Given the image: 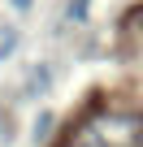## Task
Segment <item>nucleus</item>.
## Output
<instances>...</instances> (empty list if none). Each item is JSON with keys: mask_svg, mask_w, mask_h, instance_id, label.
Instances as JSON below:
<instances>
[{"mask_svg": "<svg viewBox=\"0 0 143 147\" xmlns=\"http://www.w3.org/2000/svg\"><path fill=\"white\" fill-rule=\"evenodd\" d=\"M139 143H143V117L126 108H104L69 134L65 147H139Z\"/></svg>", "mask_w": 143, "mask_h": 147, "instance_id": "f257e3e1", "label": "nucleus"}, {"mask_svg": "<svg viewBox=\"0 0 143 147\" xmlns=\"http://www.w3.org/2000/svg\"><path fill=\"white\" fill-rule=\"evenodd\" d=\"M13 43H18V35H13L9 26H0V61H5V56L13 52Z\"/></svg>", "mask_w": 143, "mask_h": 147, "instance_id": "f03ea898", "label": "nucleus"}, {"mask_svg": "<svg viewBox=\"0 0 143 147\" xmlns=\"http://www.w3.org/2000/svg\"><path fill=\"white\" fill-rule=\"evenodd\" d=\"M13 5H18V9H30V0H13Z\"/></svg>", "mask_w": 143, "mask_h": 147, "instance_id": "7ed1b4c3", "label": "nucleus"}]
</instances>
